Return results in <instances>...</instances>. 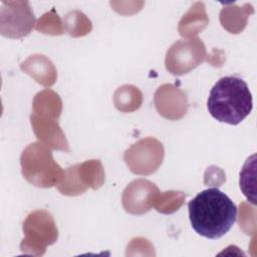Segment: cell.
Listing matches in <instances>:
<instances>
[{
    "mask_svg": "<svg viewBox=\"0 0 257 257\" xmlns=\"http://www.w3.org/2000/svg\"><path fill=\"white\" fill-rule=\"evenodd\" d=\"M188 209L192 228L208 239L221 238L236 221V205L217 188L200 192L189 202Z\"/></svg>",
    "mask_w": 257,
    "mask_h": 257,
    "instance_id": "obj_1",
    "label": "cell"
},
{
    "mask_svg": "<svg viewBox=\"0 0 257 257\" xmlns=\"http://www.w3.org/2000/svg\"><path fill=\"white\" fill-rule=\"evenodd\" d=\"M207 108L220 122L233 125L240 123L253 108L252 94L247 83L238 76L221 77L209 93Z\"/></svg>",
    "mask_w": 257,
    "mask_h": 257,
    "instance_id": "obj_2",
    "label": "cell"
},
{
    "mask_svg": "<svg viewBox=\"0 0 257 257\" xmlns=\"http://www.w3.org/2000/svg\"><path fill=\"white\" fill-rule=\"evenodd\" d=\"M20 163L23 177L36 187L58 186L64 177V170L54 161L51 151L42 142L30 144L23 151Z\"/></svg>",
    "mask_w": 257,
    "mask_h": 257,
    "instance_id": "obj_3",
    "label": "cell"
},
{
    "mask_svg": "<svg viewBox=\"0 0 257 257\" xmlns=\"http://www.w3.org/2000/svg\"><path fill=\"white\" fill-rule=\"evenodd\" d=\"M24 239L21 251L24 253L43 255L47 245L56 242L58 230L52 215L45 210H37L28 215L23 223Z\"/></svg>",
    "mask_w": 257,
    "mask_h": 257,
    "instance_id": "obj_4",
    "label": "cell"
},
{
    "mask_svg": "<svg viewBox=\"0 0 257 257\" xmlns=\"http://www.w3.org/2000/svg\"><path fill=\"white\" fill-rule=\"evenodd\" d=\"M104 182V172L99 160H90L73 165L64 171V177L57 186L62 195L77 196L88 187L96 190Z\"/></svg>",
    "mask_w": 257,
    "mask_h": 257,
    "instance_id": "obj_5",
    "label": "cell"
},
{
    "mask_svg": "<svg viewBox=\"0 0 257 257\" xmlns=\"http://www.w3.org/2000/svg\"><path fill=\"white\" fill-rule=\"evenodd\" d=\"M206 57V47L197 37L178 40L167 51L166 68L174 75H183L197 67Z\"/></svg>",
    "mask_w": 257,
    "mask_h": 257,
    "instance_id": "obj_6",
    "label": "cell"
},
{
    "mask_svg": "<svg viewBox=\"0 0 257 257\" xmlns=\"http://www.w3.org/2000/svg\"><path fill=\"white\" fill-rule=\"evenodd\" d=\"M164 159V148L154 138H146L134 144L124 153L123 160L130 170L137 175L155 173Z\"/></svg>",
    "mask_w": 257,
    "mask_h": 257,
    "instance_id": "obj_7",
    "label": "cell"
},
{
    "mask_svg": "<svg viewBox=\"0 0 257 257\" xmlns=\"http://www.w3.org/2000/svg\"><path fill=\"white\" fill-rule=\"evenodd\" d=\"M160 191L158 187L144 179L133 181L122 193V206L125 212L142 215L154 207Z\"/></svg>",
    "mask_w": 257,
    "mask_h": 257,
    "instance_id": "obj_8",
    "label": "cell"
},
{
    "mask_svg": "<svg viewBox=\"0 0 257 257\" xmlns=\"http://www.w3.org/2000/svg\"><path fill=\"white\" fill-rule=\"evenodd\" d=\"M30 121L35 135L42 143L49 145L52 149L69 152L67 141L56 118H46L33 113L30 116Z\"/></svg>",
    "mask_w": 257,
    "mask_h": 257,
    "instance_id": "obj_9",
    "label": "cell"
},
{
    "mask_svg": "<svg viewBox=\"0 0 257 257\" xmlns=\"http://www.w3.org/2000/svg\"><path fill=\"white\" fill-rule=\"evenodd\" d=\"M35 17L29 3L8 2V33L9 37H22L32 30Z\"/></svg>",
    "mask_w": 257,
    "mask_h": 257,
    "instance_id": "obj_10",
    "label": "cell"
},
{
    "mask_svg": "<svg viewBox=\"0 0 257 257\" xmlns=\"http://www.w3.org/2000/svg\"><path fill=\"white\" fill-rule=\"evenodd\" d=\"M169 102L172 103L173 119L181 118L186 114L188 108L186 94L172 84H164L159 87L155 93L156 107L160 110Z\"/></svg>",
    "mask_w": 257,
    "mask_h": 257,
    "instance_id": "obj_11",
    "label": "cell"
},
{
    "mask_svg": "<svg viewBox=\"0 0 257 257\" xmlns=\"http://www.w3.org/2000/svg\"><path fill=\"white\" fill-rule=\"evenodd\" d=\"M193 23H195V27L199 33V31L203 30L208 24V17L205 11V6L201 2L195 3L191 9L188 11L186 15H184L183 19L180 21L179 31L182 36L193 37Z\"/></svg>",
    "mask_w": 257,
    "mask_h": 257,
    "instance_id": "obj_12",
    "label": "cell"
},
{
    "mask_svg": "<svg viewBox=\"0 0 257 257\" xmlns=\"http://www.w3.org/2000/svg\"><path fill=\"white\" fill-rule=\"evenodd\" d=\"M34 113H40V116L58 118L61 112V100L58 94L51 90H43L36 94L33 102Z\"/></svg>",
    "mask_w": 257,
    "mask_h": 257,
    "instance_id": "obj_13",
    "label": "cell"
},
{
    "mask_svg": "<svg viewBox=\"0 0 257 257\" xmlns=\"http://www.w3.org/2000/svg\"><path fill=\"white\" fill-rule=\"evenodd\" d=\"M253 11L252 9H249ZM248 8H240L238 6H230L224 8L220 13V20L224 28L230 33H239L244 29L247 23L249 13Z\"/></svg>",
    "mask_w": 257,
    "mask_h": 257,
    "instance_id": "obj_14",
    "label": "cell"
},
{
    "mask_svg": "<svg viewBox=\"0 0 257 257\" xmlns=\"http://www.w3.org/2000/svg\"><path fill=\"white\" fill-rule=\"evenodd\" d=\"M256 155L254 154L250 158H248L242 168V171L240 172V189L243 192V194L246 196V198L252 203L256 204V190H255V169H256V162H255Z\"/></svg>",
    "mask_w": 257,
    "mask_h": 257,
    "instance_id": "obj_15",
    "label": "cell"
},
{
    "mask_svg": "<svg viewBox=\"0 0 257 257\" xmlns=\"http://www.w3.org/2000/svg\"><path fill=\"white\" fill-rule=\"evenodd\" d=\"M142 102V93L133 85H123L119 87L114 94V103L117 109L121 111H132L140 107Z\"/></svg>",
    "mask_w": 257,
    "mask_h": 257,
    "instance_id": "obj_16",
    "label": "cell"
},
{
    "mask_svg": "<svg viewBox=\"0 0 257 257\" xmlns=\"http://www.w3.org/2000/svg\"><path fill=\"white\" fill-rule=\"evenodd\" d=\"M185 194L181 191H168L159 193L154 207L155 209L164 214H172L179 210L185 200Z\"/></svg>",
    "mask_w": 257,
    "mask_h": 257,
    "instance_id": "obj_17",
    "label": "cell"
}]
</instances>
